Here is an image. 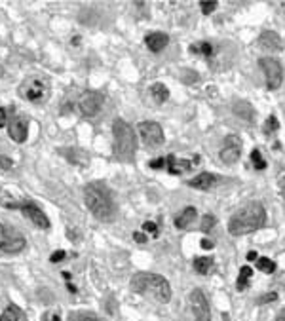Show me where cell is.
Segmentation results:
<instances>
[{
	"mask_svg": "<svg viewBox=\"0 0 285 321\" xmlns=\"http://www.w3.org/2000/svg\"><path fill=\"white\" fill-rule=\"evenodd\" d=\"M266 225V211L259 201H251L238 209L228 221V232L232 236H245Z\"/></svg>",
	"mask_w": 285,
	"mask_h": 321,
	"instance_id": "obj_1",
	"label": "cell"
},
{
	"mask_svg": "<svg viewBox=\"0 0 285 321\" xmlns=\"http://www.w3.org/2000/svg\"><path fill=\"white\" fill-rule=\"evenodd\" d=\"M131 289L137 295H150L158 302H167L171 298V287L167 283V279L160 274L139 272L131 279Z\"/></svg>",
	"mask_w": 285,
	"mask_h": 321,
	"instance_id": "obj_2",
	"label": "cell"
},
{
	"mask_svg": "<svg viewBox=\"0 0 285 321\" xmlns=\"http://www.w3.org/2000/svg\"><path fill=\"white\" fill-rule=\"evenodd\" d=\"M84 200H86L87 209L91 211V215L95 219L101 221H109L114 215V203L109 190L105 188L103 184L97 182H89L84 188Z\"/></svg>",
	"mask_w": 285,
	"mask_h": 321,
	"instance_id": "obj_3",
	"label": "cell"
},
{
	"mask_svg": "<svg viewBox=\"0 0 285 321\" xmlns=\"http://www.w3.org/2000/svg\"><path fill=\"white\" fill-rule=\"evenodd\" d=\"M113 137H114V156L118 160H133L137 152V139L135 131L128 122L114 120L113 122Z\"/></svg>",
	"mask_w": 285,
	"mask_h": 321,
	"instance_id": "obj_4",
	"label": "cell"
},
{
	"mask_svg": "<svg viewBox=\"0 0 285 321\" xmlns=\"http://www.w3.org/2000/svg\"><path fill=\"white\" fill-rule=\"evenodd\" d=\"M25 238L14 226L0 223V251L6 255H18L25 249Z\"/></svg>",
	"mask_w": 285,
	"mask_h": 321,
	"instance_id": "obj_5",
	"label": "cell"
},
{
	"mask_svg": "<svg viewBox=\"0 0 285 321\" xmlns=\"http://www.w3.org/2000/svg\"><path fill=\"white\" fill-rule=\"evenodd\" d=\"M19 95L29 103H42L48 97V82L42 76H29L19 86Z\"/></svg>",
	"mask_w": 285,
	"mask_h": 321,
	"instance_id": "obj_6",
	"label": "cell"
},
{
	"mask_svg": "<svg viewBox=\"0 0 285 321\" xmlns=\"http://www.w3.org/2000/svg\"><path fill=\"white\" fill-rule=\"evenodd\" d=\"M259 65L260 69L264 70L268 89H277V87L281 86V82H283V69H281L279 61L272 59V57H260Z\"/></svg>",
	"mask_w": 285,
	"mask_h": 321,
	"instance_id": "obj_7",
	"label": "cell"
},
{
	"mask_svg": "<svg viewBox=\"0 0 285 321\" xmlns=\"http://www.w3.org/2000/svg\"><path fill=\"white\" fill-rule=\"evenodd\" d=\"M139 135H141V139L143 143L147 145V147H160V145H164V130H162V126L158 124V122H152V120H147V122H141L139 124Z\"/></svg>",
	"mask_w": 285,
	"mask_h": 321,
	"instance_id": "obj_8",
	"label": "cell"
},
{
	"mask_svg": "<svg viewBox=\"0 0 285 321\" xmlns=\"http://www.w3.org/2000/svg\"><path fill=\"white\" fill-rule=\"evenodd\" d=\"M188 304L192 308V315L194 319L192 321H211V310H209V302L206 295L200 291V289H194L188 295Z\"/></svg>",
	"mask_w": 285,
	"mask_h": 321,
	"instance_id": "obj_9",
	"label": "cell"
},
{
	"mask_svg": "<svg viewBox=\"0 0 285 321\" xmlns=\"http://www.w3.org/2000/svg\"><path fill=\"white\" fill-rule=\"evenodd\" d=\"M219 156L223 160V164L226 165L236 164L240 160V156H242V141H240V137L238 135H226Z\"/></svg>",
	"mask_w": 285,
	"mask_h": 321,
	"instance_id": "obj_10",
	"label": "cell"
},
{
	"mask_svg": "<svg viewBox=\"0 0 285 321\" xmlns=\"http://www.w3.org/2000/svg\"><path fill=\"white\" fill-rule=\"evenodd\" d=\"M103 106V95L99 91H86L78 99V111L84 116H95Z\"/></svg>",
	"mask_w": 285,
	"mask_h": 321,
	"instance_id": "obj_11",
	"label": "cell"
},
{
	"mask_svg": "<svg viewBox=\"0 0 285 321\" xmlns=\"http://www.w3.org/2000/svg\"><path fill=\"white\" fill-rule=\"evenodd\" d=\"M18 209L25 215L33 225H36V228H42V230H48L50 228V219L44 213L40 207H36L33 201H25V203H19Z\"/></svg>",
	"mask_w": 285,
	"mask_h": 321,
	"instance_id": "obj_12",
	"label": "cell"
},
{
	"mask_svg": "<svg viewBox=\"0 0 285 321\" xmlns=\"http://www.w3.org/2000/svg\"><path fill=\"white\" fill-rule=\"evenodd\" d=\"M8 133L16 143H25L27 135H29V124H27L25 118H16V120L10 122Z\"/></svg>",
	"mask_w": 285,
	"mask_h": 321,
	"instance_id": "obj_13",
	"label": "cell"
},
{
	"mask_svg": "<svg viewBox=\"0 0 285 321\" xmlns=\"http://www.w3.org/2000/svg\"><path fill=\"white\" fill-rule=\"evenodd\" d=\"M217 181H219V179H217V175L204 171V173L196 175L194 179H190L188 186L190 188H196V190H209V188H213V186H215Z\"/></svg>",
	"mask_w": 285,
	"mask_h": 321,
	"instance_id": "obj_14",
	"label": "cell"
},
{
	"mask_svg": "<svg viewBox=\"0 0 285 321\" xmlns=\"http://www.w3.org/2000/svg\"><path fill=\"white\" fill-rule=\"evenodd\" d=\"M165 167H167V171L171 175H182L184 171H188L190 167H192V162L190 160H181V158L169 154V156L165 158Z\"/></svg>",
	"mask_w": 285,
	"mask_h": 321,
	"instance_id": "obj_15",
	"label": "cell"
},
{
	"mask_svg": "<svg viewBox=\"0 0 285 321\" xmlns=\"http://www.w3.org/2000/svg\"><path fill=\"white\" fill-rule=\"evenodd\" d=\"M259 44L264 48V50H270V52H277V50H281V38L274 33V31H264V33H260L259 36Z\"/></svg>",
	"mask_w": 285,
	"mask_h": 321,
	"instance_id": "obj_16",
	"label": "cell"
},
{
	"mask_svg": "<svg viewBox=\"0 0 285 321\" xmlns=\"http://www.w3.org/2000/svg\"><path fill=\"white\" fill-rule=\"evenodd\" d=\"M145 44H147V48L150 52H162L165 46L169 44V36L165 35V33H150L147 35L145 38Z\"/></svg>",
	"mask_w": 285,
	"mask_h": 321,
	"instance_id": "obj_17",
	"label": "cell"
},
{
	"mask_svg": "<svg viewBox=\"0 0 285 321\" xmlns=\"http://www.w3.org/2000/svg\"><path fill=\"white\" fill-rule=\"evenodd\" d=\"M196 215H198V213H196V209L194 207H184L181 213L175 217V226L181 228V230L182 228H188V226L196 221Z\"/></svg>",
	"mask_w": 285,
	"mask_h": 321,
	"instance_id": "obj_18",
	"label": "cell"
},
{
	"mask_svg": "<svg viewBox=\"0 0 285 321\" xmlns=\"http://www.w3.org/2000/svg\"><path fill=\"white\" fill-rule=\"evenodd\" d=\"M0 321H27L25 313L19 310L18 306L10 304L4 312L0 313Z\"/></svg>",
	"mask_w": 285,
	"mask_h": 321,
	"instance_id": "obj_19",
	"label": "cell"
},
{
	"mask_svg": "<svg viewBox=\"0 0 285 321\" xmlns=\"http://www.w3.org/2000/svg\"><path fill=\"white\" fill-rule=\"evenodd\" d=\"M150 93H152L154 101H158V103H165V101L169 99V89H167L165 84H162V82L152 84V86H150Z\"/></svg>",
	"mask_w": 285,
	"mask_h": 321,
	"instance_id": "obj_20",
	"label": "cell"
},
{
	"mask_svg": "<svg viewBox=\"0 0 285 321\" xmlns=\"http://www.w3.org/2000/svg\"><path fill=\"white\" fill-rule=\"evenodd\" d=\"M194 268H196L198 274L206 276L209 270L213 268V259H211V257H198V259L194 261Z\"/></svg>",
	"mask_w": 285,
	"mask_h": 321,
	"instance_id": "obj_21",
	"label": "cell"
},
{
	"mask_svg": "<svg viewBox=\"0 0 285 321\" xmlns=\"http://www.w3.org/2000/svg\"><path fill=\"white\" fill-rule=\"evenodd\" d=\"M251 276H253V270H251L249 266H243V268L240 270V278H238V291H243V289L247 287Z\"/></svg>",
	"mask_w": 285,
	"mask_h": 321,
	"instance_id": "obj_22",
	"label": "cell"
},
{
	"mask_svg": "<svg viewBox=\"0 0 285 321\" xmlns=\"http://www.w3.org/2000/svg\"><path fill=\"white\" fill-rule=\"evenodd\" d=\"M257 268L264 274H272L276 270V262L272 259H266V257H260V259H257Z\"/></svg>",
	"mask_w": 285,
	"mask_h": 321,
	"instance_id": "obj_23",
	"label": "cell"
},
{
	"mask_svg": "<svg viewBox=\"0 0 285 321\" xmlns=\"http://www.w3.org/2000/svg\"><path fill=\"white\" fill-rule=\"evenodd\" d=\"M69 321H105L101 317H97L95 313H89V312H74L70 313Z\"/></svg>",
	"mask_w": 285,
	"mask_h": 321,
	"instance_id": "obj_24",
	"label": "cell"
},
{
	"mask_svg": "<svg viewBox=\"0 0 285 321\" xmlns=\"http://www.w3.org/2000/svg\"><path fill=\"white\" fill-rule=\"evenodd\" d=\"M190 50H192L194 53H202V55L209 57V55L213 53V46H211L209 42H198V44H194Z\"/></svg>",
	"mask_w": 285,
	"mask_h": 321,
	"instance_id": "obj_25",
	"label": "cell"
},
{
	"mask_svg": "<svg viewBox=\"0 0 285 321\" xmlns=\"http://www.w3.org/2000/svg\"><path fill=\"white\" fill-rule=\"evenodd\" d=\"M251 162L255 165V169H259V171L266 169V162H264V158H262V154H260L259 150H253V152H251Z\"/></svg>",
	"mask_w": 285,
	"mask_h": 321,
	"instance_id": "obj_26",
	"label": "cell"
},
{
	"mask_svg": "<svg viewBox=\"0 0 285 321\" xmlns=\"http://www.w3.org/2000/svg\"><path fill=\"white\" fill-rule=\"evenodd\" d=\"M215 8H217V0H204V2H202V12H204L206 16L213 14Z\"/></svg>",
	"mask_w": 285,
	"mask_h": 321,
	"instance_id": "obj_27",
	"label": "cell"
},
{
	"mask_svg": "<svg viewBox=\"0 0 285 321\" xmlns=\"http://www.w3.org/2000/svg\"><path fill=\"white\" fill-rule=\"evenodd\" d=\"M213 225H215V217H213L211 213L204 215V221H202V230H204V232H209Z\"/></svg>",
	"mask_w": 285,
	"mask_h": 321,
	"instance_id": "obj_28",
	"label": "cell"
},
{
	"mask_svg": "<svg viewBox=\"0 0 285 321\" xmlns=\"http://www.w3.org/2000/svg\"><path fill=\"white\" fill-rule=\"evenodd\" d=\"M14 167V160L4 154H0V171H10Z\"/></svg>",
	"mask_w": 285,
	"mask_h": 321,
	"instance_id": "obj_29",
	"label": "cell"
},
{
	"mask_svg": "<svg viewBox=\"0 0 285 321\" xmlns=\"http://www.w3.org/2000/svg\"><path fill=\"white\" fill-rule=\"evenodd\" d=\"M279 128V124H277L276 116H270L266 120V126H264V133H272V131H276Z\"/></svg>",
	"mask_w": 285,
	"mask_h": 321,
	"instance_id": "obj_30",
	"label": "cell"
},
{
	"mask_svg": "<svg viewBox=\"0 0 285 321\" xmlns=\"http://www.w3.org/2000/svg\"><path fill=\"white\" fill-rule=\"evenodd\" d=\"M148 165L152 167V169H162L165 165V158H154V160H150Z\"/></svg>",
	"mask_w": 285,
	"mask_h": 321,
	"instance_id": "obj_31",
	"label": "cell"
},
{
	"mask_svg": "<svg viewBox=\"0 0 285 321\" xmlns=\"http://www.w3.org/2000/svg\"><path fill=\"white\" fill-rule=\"evenodd\" d=\"M143 230H147L148 234H152V236H158V226H156L154 223H150V221L143 225Z\"/></svg>",
	"mask_w": 285,
	"mask_h": 321,
	"instance_id": "obj_32",
	"label": "cell"
},
{
	"mask_svg": "<svg viewBox=\"0 0 285 321\" xmlns=\"http://www.w3.org/2000/svg\"><path fill=\"white\" fill-rule=\"evenodd\" d=\"M65 257H67V253L61 251V249H59V251H55L52 257H50V261H52V262H61L63 259H65Z\"/></svg>",
	"mask_w": 285,
	"mask_h": 321,
	"instance_id": "obj_33",
	"label": "cell"
},
{
	"mask_svg": "<svg viewBox=\"0 0 285 321\" xmlns=\"http://www.w3.org/2000/svg\"><path fill=\"white\" fill-rule=\"evenodd\" d=\"M6 124H8V114L4 109H0V128H4Z\"/></svg>",
	"mask_w": 285,
	"mask_h": 321,
	"instance_id": "obj_34",
	"label": "cell"
},
{
	"mask_svg": "<svg viewBox=\"0 0 285 321\" xmlns=\"http://www.w3.org/2000/svg\"><path fill=\"white\" fill-rule=\"evenodd\" d=\"M133 240L137 243H145L147 242V236L143 234V232H135V234H133Z\"/></svg>",
	"mask_w": 285,
	"mask_h": 321,
	"instance_id": "obj_35",
	"label": "cell"
},
{
	"mask_svg": "<svg viewBox=\"0 0 285 321\" xmlns=\"http://www.w3.org/2000/svg\"><path fill=\"white\" fill-rule=\"evenodd\" d=\"M276 298H277L276 293H270V295L262 296V298H260V302H272V300H276Z\"/></svg>",
	"mask_w": 285,
	"mask_h": 321,
	"instance_id": "obj_36",
	"label": "cell"
},
{
	"mask_svg": "<svg viewBox=\"0 0 285 321\" xmlns=\"http://www.w3.org/2000/svg\"><path fill=\"white\" fill-rule=\"evenodd\" d=\"M204 249H213V242H209V240H202V243H200Z\"/></svg>",
	"mask_w": 285,
	"mask_h": 321,
	"instance_id": "obj_37",
	"label": "cell"
},
{
	"mask_svg": "<svg viewBox=\"0 0 285 321\" xmlns=\"http://www.w3.org/2000/svg\"><path fill=\"white\" fill-rule=\"evenodd\" d=\"M247 261H257V253H255V251L247 253Z\"/></svg>",
	"mask_w": 285,
	"mask_h": 321,
	"instance_id": "obj_38",
	"label": "cell"
},
{
	"mask_svg": "<svg viewBox=\"0 0 285 321\" xmlns=\"http://www.w3.org/2000/svg\"><path fill=\"white\" fill-rule=\"evenodd\" d=\"M276 321H285V308H283V310H281V312H279V313H277Z\"/></svg>",
	"mask_w": 285,
	"mask_h": 321,
	"instance_id": "obj_39",
	"label": "cell"
},
{
	"mask_svg": "<svg viewBox=\"0 0 285 321\" xmlns=\"http://www.w3.org/2000/svg\"><path fill=\"white\" fill-rule=\"evenodd\" d=\"M2 76H4V69H2V67H0V78H2Z\"/></svg>",
	"mask_w": 285,
	"mask_h": 321,
	"instance_id": "obj_40",
	"label": "cell"
},
{
	"mask_svg": "<svg viewBox=\"0 0 285 321\" xmlns=\"http://www.w3.org/2000/svg\"><path fill=\"white\" fill-rule=\"evenodd\" d=\"M53 321H61V319H59V315H55V317H53Z\"/></svg>",
	"mask_w": 285,
	"mask_h": 321,
	"instance_id": "obj_41",
	"label": "cell"
},
{
	"mask_svg": "<svg viewBox=\"0 0 285 321\" xmlns=\"http://www.w3.org/2000/svg\"><path fill=\"white\" fill-rule=\"evenodd\" d=\"M281 184H283V190H285V175H283V181H281Z\"/></svg>",
	"mask_w": 285,
	"mask_h": 321,
	"instance_id": "obj_42",
	"label": "cell"
}]
</instances>
